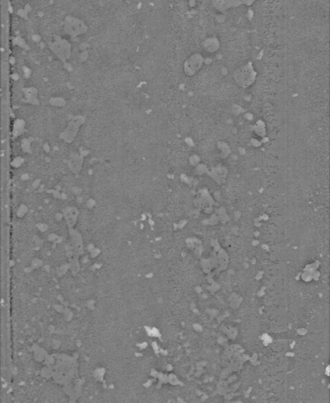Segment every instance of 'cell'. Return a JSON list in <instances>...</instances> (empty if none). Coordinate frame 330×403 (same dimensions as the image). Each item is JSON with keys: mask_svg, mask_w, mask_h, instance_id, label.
<instances>
[{"mask_svg": "<svg viewBox=\"0 0 330 403\" xmlns=\"http://www.w3.org/2000/svg\"><path fill=\"white\" fill-rule=\"evenodd\" d=\"M202 63V59L201 55H195L192 56L185 63L184 70H185L186 73L188 75L194 74L195 73L201 68Z\"/></svg>", "mask_w": 330, "mask_h": 403, "instance_id": "7a4b0ae2", "label": "cell"}, {"mask_svg": "<svg viewBox=\"0 0 330 403\" xmlns=\"http://www.w3.org/2000/svg\"><path fill=\"white\" fill-rule=\"evenodd\" d=\"M237 82L242 87H248L254 82L256 73L252 65H247L238 70L235 73Z\"/></svg>", "mask_w": 330, "mask_h": 403, "instance_id": "6da1fadb", "label": "cell"}]
</instances>
